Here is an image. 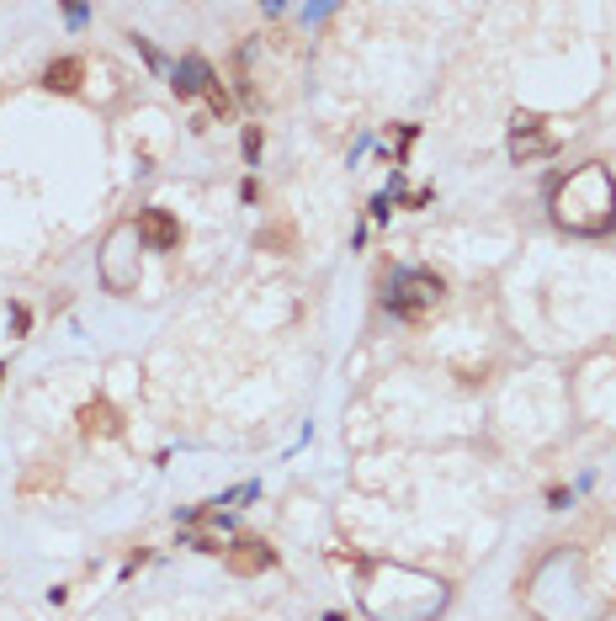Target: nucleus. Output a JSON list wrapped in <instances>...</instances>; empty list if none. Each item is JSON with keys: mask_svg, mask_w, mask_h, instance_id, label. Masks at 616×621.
<instances>
[{"mask_svg": "<svg viewBox=\"0 0 616 621\" xmlns=\"http://www.w3.org/2000/svg\"><path fill=\"white\" fill-rule=\"evenodd\" d=\"M548 213L563 234H580V239H595V234H611L616 229V181L601 159H585L574 165L569 176H558L553 191H548Z\"/></svg>", "mask_w": 616, "mask_h": 621, "instance_id": "1", "label": "nucleus"}, {"mask_svg": "<svg viewBox=\"0 0 616 621\" xmlns=\"http://www.w3.org/2000/svg\"><path fill=\"white\" fill-rule=\"evenodd\" d=\"M447 298V281L436 277V271H426V266H415V271H399V277L388 281V313H399V319H426V313L436 309Z\"/></svg>", "mask_w": 616, "mask_h": 621, "instance_id": "2", "label": "nucleus"}, {"mask_svg": "<svg viewBox=\"0 0 616 621\" xmlns=\"http://www.w3.org/2000/svg\"><path fill=\"white\" fill-rule=\"evenodd\" d=\"M558 149V127L537 112H516L510 117V159L516 165H531V159H548Z\"/></svg>", "mask_w": 616, "mask_h": 621, "instance_id": "3", "label": "nucleus"}, {"mask_svg": "<svg viewBox=\"0 0 616 621\" xmlns=\"http://www.w3.org/2000/svg\"><path fill=\"white\" fill-rule=\"evenodd\" d=\"M133 234H139V245H144V249H176V245H181V223L165 213V208H144L139 223H133Z\"/></svg>", "mask_w": 616, "mask_h": 621, "instance_id": "4", "label": "nucleus"}, {"mask_svg": "<svg viewBox=\"0 0 616 621\" xmlns=\"http://www.w3.org/2000/svg\"><path fill=\"white\" fill-rule=\"evenodd\" d=\"M223 558H229L234 574H266V568L277 563V547H266L261 536H240V542L223 547Z\"/></svg>", "mask_w": 616, "mask_h": 621, "instance_id": "5", "label": "nucleus"}, {"mask_svg": "<svg viewBox=\"0 0 616 621\" xmlns=\"http://www.w3.org/2000/svg\"><path fill=\"white\" fill-rule=\"evenodd\" d=\"M80 431L86 435H123V420H118V409L107 404V399H91V404L80 409Z\"/></svg>", "mask_w": 616, "mask_h": 621, "instance_id": "6", "label": "nucleus"}, {"mask_svg": "<svg viewBox=\"0 0 616 621\" xmlns=\"http://www.w3.org/2000/svg\"><path fill=\"white\" fill-rule=\"evenodd\" d=\"M170 86H176V96H197V91H208V86H213V64L191 54V59H181V69H176V80H170Z\"/></svg>", "mask_w": 616, "mask_h": 621, "instance_id": "7", "label": "nucleus"}, {"mask_svg": "<svg viewBox=\"0 0 616 621\" xmlns=\"http://www.w3.org/2000/svg\"><path fill=\"white\" fill-rule=\"evenodd\" d=\"M80 80H86V64H80V59H54L48 69H43V86L59 91V96L80 91Z\"/></svg>", "mask_w": 616, "mask_h": 621, "instance_id": "8", "label": "nucleus"}, {"mask_svg": "<svg viewBox=\"0 0 616 621\" xmlns=\"http://www.w3.org/2000/svg\"><path fill=\"white\" fill-rule=\"evenodd\" d=\"M255 245L287 255V249H293V223H272V229H261V239H255Z\"/></svg>", "mask_w": 616, "mask_h": 621, "instance_id": "9", "label": "nucleus"}, {"mask_svg": "<svg viewBox=\"0 0 616 621\" xmlns=\"http://www.w3.org/2000/svg\"><path fill=\"white\" fill-rule=\"evenodd\" d=\"M208 101H213V112H218V117H223V123L234 117V96L223 91V80H218V75H213V86H208Z\"/></svg>", "mask_w": 616, "mask_h": 621, "instance_id": "10", "label": "nucleus"}, {"mask_svg": "<svg viewBox=\"0 0 616 621\" xmlns=\"http://www.w3.org/2000/svg\"><path fill=\"white\" fill-rule=\"evenodd\" d=\"M245 159H250V165L261 159V127H245Z\"/></svg>", "mask_w": 616, "mask_h": 621, "instance_id": "11", "label": "nucleus"}, {"mask_svg": "<svg viewBox=\"0 0 616 621\" xmlns=\"http://www.w3.org/2000/svg\"><path fill=\"white\" fill-rule=\"evenodd\" d=\"M0 377H5V367H0Z\"/></svg>", "mask_w": 616, "mask_h": 621, "instance_id": "12", "label": "nucleus"}]
</instances>
